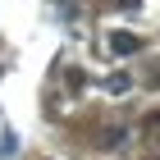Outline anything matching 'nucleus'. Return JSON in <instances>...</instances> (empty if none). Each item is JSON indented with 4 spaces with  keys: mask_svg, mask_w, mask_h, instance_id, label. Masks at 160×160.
<instances>
[{
    "mask_svg": "<svg viewBox=\"0 0 160 160\" xmlns=\"http://www.w3.org/2000/svg\"><path fill=\"white\" fill-rule=\"evenodd\" d=\"M110 50L114 55H137L142 50V37L137 32H110Z\"/></svg>",
    "mask_w": 160,
    "mask_h": 160,
    "instance_id": "f257e3e1",
    "label": "nucleus"
},
{
    "mask_svg": "<svg viewBox=\"0 0 160 160\" xmlns=\"http://www.w3.org/2000/svg\"><path fill=\"white\" fill-rule=\"evenodd\" d=\"M105 87L119 96V92H128V87H133V78H128V73H110V78H105Z\"/></svg>",
    "mask_w": 160,
    "mask_h": 160,
    "instance_id": "f03ea898",
    "label": "nucleus"
},
{
    "mask_svg": "<svg viewBox=\"0 0 160 160\" xmlns=\"http://www.w3.org/2000/svg\"><path fill=\"white\" fill-rule=\"evenodd\" d=\"M119 142H123V128H105V137H101V147L110 151V147H119Z\"/></svg>",
    "mask_w": 160,
    "mask_h": 160,
    "instance_id": "7ed1b4c3",
    "label": "nucleus"
},
{
    "mask_svg": "<svg viewBox=\"0 0 160 160\" xmlns=\"http://www.w3.org/2000/svg\"><path fill=\"white\" fill-rule=\"evenodd\" d=\"M119 5H123V9H137V0H119Z\"/></svg>",
    "mask_w": 160,
    "mask_h": 160,
    "instance_id": "20e7f679",
    "label": "nucleus"
}]
</instances>
